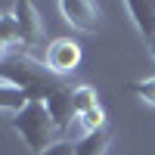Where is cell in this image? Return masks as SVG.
<instances>
[{
    "mask_svg": "<svg viewBox=\"0 0 155 155\" xmlns=\"http://www.w3.org/2000/svg\"><path fill=\"white\" fill-rule=\"evenodd\" d=\"M71 90L74 87H62V90H56L53 96L47 99V109H50V115H53V121H56V127L62 134H68V127H71V121H74V106H71ZM68 140V137H65Z\"/></svg>",
    "mask_w": 155,
    "mask_h": 155,
    "instance_id": "8992f818",
    "label": "cell"
},
{
    "mask_svg": "<svg viewBox=\"0 0 155 155\" xmlns=\"http://www.w3.org/2000/svg\"><path fill=\"white\" fill-rule=\"evenodd\" d=\"M127 93H137L143 102L155 106V78H146V81H134V84H127Z\"/></svg>",
    "mask_w": 155,
    "mask_h": 155,
    "instance_id": "7c38bea8",
    "label": "cell"
},
{
    "mask_svg": "<svg viewBox=\"0 0 155 155\" xmlns=\"http://www.w3.org/2000/svg\"><path fill=\"white\" fill-rule=\"evenodd\" d=\"M0 81H6L12 87H19L31 102H47L56 90L65 87L62 78H56L44 62H37L31 56H9L0 59Z\"/></svg>",
    "mask_w": 155,
    "mask_h": 155,
    "instance_id": "6da1fadb",
    "label": "cell"
},
{
    "mask_svg": "<svg viewBox=\"0 0 155 155\" xmlns=\"http://www.w3.org/2000/svg\"><path fill=\"white\" fill-rule=\"evenodd\" d=\"M12 130L28 143L31 155H44L50 146H56L59 140H65L62 130L56 127L53 115H50L47 102H28L19 115H12Z\"/></svg>",
    "mask_w": 155,
    "mask_h": 155,
    "instance_id": "7a4b0ae2",
    "label": "cell"
},
{
    "mask_svg": "<svg viewBox=\"0 0 155 155\" xmlns=\"http://www.w3.org/2000/svg\"><path fill=\"white\" fill-rule=\"evenodd\" d=\"M12 16L19 22V34H22V50L25 56H31V47H37V41L44 37V22L37 16V6L28 3V0H22V3L12 6Z\"/></svg>",
    "mask_w": 155,
    "mask_h": 155,
    "instance_id": "5b68a950",
    "label": "cell"
},
{
    "mask_svg": "<svg viewBox=\"0 0 155 155\" xmlns=\"http://www.w3.org/2000/svg\"><path fill=\"white\" fill-rule=\"evenodd\" d=\"M28 96L22 93L19 87H12V84H6V81H0V112H12V115H19L25 106H28Z\"/></svg>",
    "mask_w": 155,
    "mask_h": 155,
    "instance_id": "30bf717a",
    "label": "cell"
},
{
    "mask_svg": "<svg viewBox=\"0 0 155 155\" xmlns=\"http://www.w3.org/2000/svg\"><path fill=\"white\" fill-rule=\"evenodd\" d=\"M149 53H152V59H155V37L149 41Z\"/></svg>",
    "mask_w": 155,
    "mask_h": 155,
    "instance_id": "5bb4252c",
    "label": "cell"
},
{
    "mask_svg": "<svg viewBox=\"0 0 155 155\" xmlns=\"http://www.w3.org/2000/svg\"><path fill=\"white\" fill-rule=\"evenodd\" d=\"M44 155H74V143H68V140H59V143L50 146Z\"/></svg>",
    "mask_w": 155,
    "mask_h": 155,
    "instance_id": "4fadbf2b",
    "label": "cell"
},
{
    "mask_svg": "<svg viewBox=\"0 0 155 155\" xmlns=\"http://www.w3.org/2000/svg\"><path fill=\"white\" fill-rule=\"evenodd\" d=\"M59 12L65 16V22L71 28H78L81 34H96L102 25V9L93 0H62Z\"/></svg>",
    "mask_w": 155,
    "mask_h": 155,
    "instance_id": "277c9868",
    "label": "cell"
},
{
    "mask_svg": "<svg viewBox=\"0 0 155 155\" xmlns=\"http://www.w3.org/2000/svg\"><path fill=\"white\" fill-rule=\"evenodd\" d=\"M81 44L74 41V37H56V41H50L47 50H44V65L53 71L56 78L65 81V74H71L78 65H81Z\"/></svg>",
    "mask_w": 155,
    "mask_h": 155,
    "instance_id": "3957f363",
    "label": "cell"
},
{
    "mask_svg": "<svg viewBox=\"0 0 155 155\" xmlns=\"http://www.w3.org/2000/svg\"><path fill=\"white\" fill-rule=\"evenodd\" d=\"M109 140H112L109 127H102V130H96V134H87V137H81L74 143V155H106Z\"/></svg>",
    "mask_w": 155,
    "mask_h": 155,
    "instance_id": "9c48e42d",
    "label": "cell"
},
{
    "mask_svg": "<svg viewBox=\"0 0 155 155\" xmlns=\"http://www.w3.org/2000/svg\"><path fill=\"white\" fill-rule=\"evenodd\" d=\"M9 56H25L22 50V34H19V22L12 12H3L0 16V59Z\"/></svg>",
    "mask_w": 155,
    "mask_h": 155,
    "instance_id": "52a82bcc",
    "label": "cell"
},
{
    "mask_svg": "<svg viewBox=\"0 0 155 155\" xmlns=\"http://www.w3.org/2000/svg\"><path fill=\"white\" fill-rule=\"evenodd\" d=\"M127 12L134 16L137 31L143 34L146 41H152L155 37V0H130V3H127Z\"/></svg>",
    "mask_w": 155,
    "mask_h": 155,
    "instance_id": "ba28073f",
    "label": "cell"
},
{
    "mask_svg": "<svg viewBox=\"0 0 155 155\" xmlns=\"http://www.w3.org/2000/svg\"><path fill=\"white\" fill-rule=\"evenodd\" d=\"M71 106H74V118H81V115L99 109V96H96V90L90 87V84L74 87V90H71Z\"/></svg>",
    "mask_w": 155,
    "mask_h": 155,
    "instance_id": "8fae6325",
    "label": "cell"
}]
</instances>
